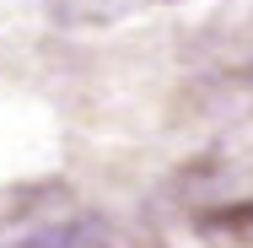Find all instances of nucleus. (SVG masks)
<instances>
[{
	"label": "nucleus",
	"instance_id": "1",
	"mask_svg": "<svg viewBox=\"0 0 253 248\" xmlns=\"http://www.w3.org/2000/svg\"><path fill=\"white\" fill-rule=\"evenodd\" d=\"M70 210V184L65 178H27L0 189V248H22L38 232L59 227V216Z\"/></svg>",
	"mask_w": 253,
	"mask_h": 248
},
{
	"label": "nucleus",
	"instance_id": "4",
	"mask_svg": "<svg viewBox=\"0 0 253 248\" xmlns=\"http://www.w3.org/2000/svg\"><path fill=\"white\" fill-rule=\"evenodd\" d=\"M22 248H113V227L102 216H65L59 227L38 232L33 243H22Z\"/></svg>",
	"mask_w": 253,
	"mask_h": 248
},
{
	"label": "nucleus",
	"instance_id": "3",
	"mask_svg": "<svg viewBox=\"0 0 253 248\" xmlns=\"http://www.w3.org/2000/svg\"><path fill=\"white\" fill-rule=\"evenodd\" d=\"M205 248H253V195L232 199V205H215L194 221Z\"/></svg>",
	"mask_w": 253,
	"mask_h": 248
},
{
	"label": "nucleus",
	"instance_id": "2",
	"mask_svg": "<svg viewBox=\"0 0 253 248\" xmlns=\"http://www.w3.org/2000/svg\"><path fill=\"white\" fill-rule=\"evenodd\" d=\"M194 113L210 119V124H243L253 119V59L248 65H237V70H221V76H210L205 87H194Z\"/></svg>",
	"mask_w": 253,
	"mask_h": 248
}]
</instances>
